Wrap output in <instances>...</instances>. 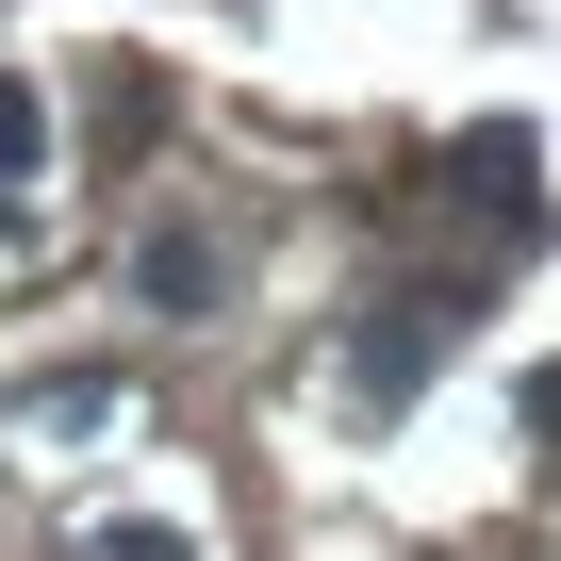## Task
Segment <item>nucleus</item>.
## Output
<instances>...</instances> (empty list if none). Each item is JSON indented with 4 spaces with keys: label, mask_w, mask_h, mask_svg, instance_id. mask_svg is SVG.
Instances as JSON below:
<instances>
[{
    "label": "nucleus",
    "mask_w": 561,
    "mask_h": 561,
    "mask_svg": "<svg viewBox=\"0 0 561 561\" xmlns=\"http://www.w3.org/2000/svg\"><path fill=\"white\" fill-rule=\"evenodd\" d=\"M34 165H50V100L0 67V231H18V182H34Z\"/></svg>",
    "instance_id": "4"
},
{
    "label": "nucleus",
    "mask_w": 561,
    "mask_h": 561,
    "mask_svg": "<svg viewBox=\"0 0 561 561\" xmlns=\"http://www.w3.org/2000/svg\"><path fill=\"white\" fill-rule=\"evenodd\" d=\"M83 561H198V545H182L165 512H116V528H83Z\"/></svg>",
    "instance_id": "5"
},
{
    "label": "nucleus",
    "mask_w": 561,
    "mask_h": 561,
    "mask_svg": "<svg viewBox=\"0 0 561 561\" xmlns=\"http://www.w3.org/2000/svg\"><path fill=\"white\" fill-rule=\"evenodd\" d=\"M528 430H545V462H561V364H528Z\"/></svg>",
    "instance_id": "7"
},
{
    "label": "nucleus",
    "mask_w": 561,
    "mask_h": 561,
    "mask_svg": "<svg viewBox=\"0 0 561 561\" xmlns=\"http://www.w3.org/2000/svg\"><path fill=\"white\" fill-rule=\"evenodd\" d=\"M446 331H462V280H397V298L347 331V397H364V413H397V397L446 364Z\"/></svg>",
    "instance_id": "1"
},
{
    "label": "nucleus",
    "mask_w": 561,
    "mask_h": 561,
    "mask_svg": "<svg viewBox=\"0 0 561 561\" xmlns=\"http://www.w3.org/2000/svg\"><path fill=\"white\" fill-rule=\"evenodd\" d=\"M528 165H545V149H528V133H512V116H495V133H462V149H446V182H462V198H479V231H495V248H528V231H545V182H528Z\"/></svg>",
    "instance_id": "2"
},
{
    "label": "nucleus",
    "mask_w": 561,
    "mask_h": 561,
    "mask_svg": "<svg viewBox=\"0 0 561 561\" xmlns=\"http://www.w3.org/2000/svg\"><path fill=\"white\" fill-rule=\"evenodd\" d=\"M34 413H50V430H100V413H116V380H100V364H67V380H34Z\"/></svg>",
    "instance_id": "6"
},
{
    "label": "nucleus",
    "mask_w": 561,
    "mask_h": 561,
    "mask_svg": "<svg viewBox=\"0 0 561 561\" xmlns=\"http://www.w3.org/2000/svg\"><path fill=\"white\" fill-rule=\"evenodd\" d=\"M133 280H149V298H165V314H215V298H231V248H215L198 215H165V231L133 248Z\"/></svg>",
    "instance_id": "3"
}]
</instances>
